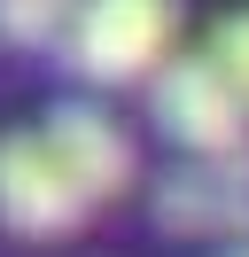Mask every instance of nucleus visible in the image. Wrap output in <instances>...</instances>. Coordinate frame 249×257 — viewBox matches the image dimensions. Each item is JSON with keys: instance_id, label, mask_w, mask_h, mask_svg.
<instances>
[{"instance_id": "f257e3e1", "label": "nucleus", "mask_w": 249, "mask_h": 257, "mask_svg": "<svg viewBox=\"0 0 249 257\" xmlns=\"http://www.w3.org/2000/svg\"><path fill=\"white\" fill-rule=\"evenodd\" d=\"M171 32H179L171 0H78L62 55L93 86H133V78H156L171 63Z\"/></svg>"}, {"instance_id": "f03ea898", "label": "nucleus", "mask_w": 249, "mask_h": 257, "mask_svg": "<svg viewBox=\"0 0 249 257\" xmlns=\"http://www.w3.org/2000/svg\"><path fill=\"white\" fill-rule=\"evenodd\" d=\"M148 101H156V125L187 148V156H233L249 148V109L226 78H218L210 55H179L148 78Z\"/></svg>"}, {"instance_id": "7ed1b4c3", "label": "nucleus", "mask_w": 249, "mask_h": 257, "mask_svg": "<svg viewBox=\"0 0 249 257\" xmlns=\"http://www.w3.org/2000/svg\"><path fill=\"white\" fill-rule=\"evenodd\" d=\"M86 195L70 187V172L55 164V148L39 133H0V226L24 241H62L86 226Z\"/></svg>"}, {"instance_id": "20e7f679", "label": "nucleus", "mask_w": 249, "mask_h": 257, "mask_svg": "<svg viewBox=\"0 0 249 257\" xmlns=\"http://www.w3.org/2000/svg\"><path fill=\"white\" fill-rule=\"evenodd\" d=\"M156 226L164 234H233V241H249V148L171 164L156 179Z\"/></svg>"}, {"instance_id": "39448f33", "label": "nucleus", "mask_w": 249, "mask_h": 257, "mask_svg": "<svg viewBox=\"0 0 249 257\" xmlns=\"http://www.w3.org/2000/svg\"><path fill=\"white\" fill-rule=\"evenodd\" d=\"M39 141L55 148V164L70 172V187L86 195V203L133 187V141H125V125L109 109H93V101H62V109L39 125Z\"/></svg>"}, {"instance_id": "423d86ee", "label": "nucleus", "mask_w": 249, "mask_h": 257, "mask_svg": "<svg viewBox=\"0 0 249 257\" xmlns=\"http://www.w3.org/2000/svg\"><path fill=\"white\" fill-rule=\"evenodd\" d=\"M78 16V0H0V39L8 47H47V39H62Z\"/></svg>"}, {"instance_id": "0eeeda50", "label": "nucleus", "mask_w": 249, "mask_h": 257, "mask_svg": "<svg viewBox=\"0 0 249 257\" xmlns=\"http://www.w3.org/2000/svg\"><path fill=\"white\" fill-rule=\"evenodd\" d=\"M202 55L218 63V78H226L233 94H241V109H249V8H233V16L210 32V47H202Z\"/></svg>"}, {"instance_id": "6e6552de", "label": "nucleus", "mask_w": 249, "mask_h": 257, "mask_svg": "<svg viewBox=\"0 0 249 257\" xmlns=\"http://www.w3.org/2000/svg\"><path fill=\"white\" fill-rule=\"evenodd\" d=\"M226 257H249V241H241V249H226Z\"/></svg>"}]
</instances>
